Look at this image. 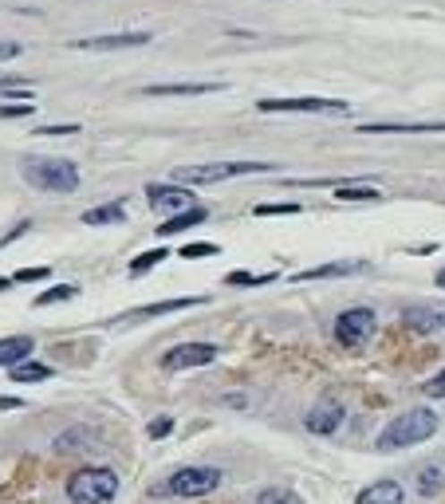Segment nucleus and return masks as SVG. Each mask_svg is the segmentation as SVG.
<instances>
[{
  "label": "nucleus",
  "instance_id": "obj_1",
  "mask_svg": "<svg viewBox=\"0 0 445 504\" xmlns=\"http://www.w3.org/2000/svg\"><path fill=\"white\" fill-rule=\"evenodd\" d=\"M20 174L39 193H75L79 190V166L72 158H24Z\"/></svg>",
  "mask_w": 445,
  "mask_h": 504
},
{
  "label": "nucleus",
  "instance_id": "obj_2",
  "mask_svg": "<svg viewBox=\"0 0 445 504\" xmlns=\"http://www.w3.org/2000/svg\"><path fill=\"white\" fill-rule=\"evenodd\" d=\"M438 433V414L433 410H406L398 414L394 422H387V430L379 433V449H406V446H418Z\"/></svg>",
  "mask_w": 445,
  "mask_h": 504
},
{
  "label": "nucleus",
  "instance_id": "obj_3",
  "mask_svg": "<svg viewBox=\"0 0 445 504\" xmlns=\"http://www.w3.org/2000/svg\"><path fill=\"white\" fill-rule=\"evenodd\" d=\"M67 497H72V504H111L118 497L115 469L91 466V469L72 473V477H67Z\"/></svg>",
  "mask_w": 445,
  "mask_h": 504
},
{
  "label": "nucleus",
  "instance_id": "obj_4",
  "mask_svg": "<svg viewBox=\"0 0 445 504\" xmlns=\"http://www.w3.org/2000/svg\"><path fill=\"white\" fill-rule=\"evenodd\" d=\"M244 174H272V162H210V166H177L174 182L177 185H213L229 182V177Z\"/></svg>",
  "mask_w": 445,
  "mask_h": 504
},
{
  "label": "nucleus",
  "instance_id": "obj_5",
  "mask_svg": "<svg viewBox=\"0 0 445 504\" xmlns=\"http://www.w3.org/2000/svg\"><path fill=\"white\" fill-rule=\"evenodd\" d=\"M217 485H221V469L217 466H185L166 481V492H170V497L197 500V497H210Z\"/></svg>",
  "mask_w": 445,
  "mask_h": 504
},
{
  "label": "nucleus",
  "instance_id": "obj_6",
  "mask_svg": "<svg viewBox=\"0 0 445 504\" xmlns=\"http://www.w3.org/2000/svg\"><path fill=\"white\" fill-rule=\"evenodd\" d=\"M374 331H379V320H374L371 308H347L335 320V343L347 351H359L367 347V343L374 339Z\"/></svg>",
  "mask_w": 445,
  "mask_h": 504
},
{
  "label": "nucleus",
  "instance_id": "obj_7",
  "mask_svg": "<svg viewBox=\"0 0 445 504\" xmlns=\"http://www.w3.org/2000/svg\"><path fill=\"white\" fill-rule=\"evenodd\" d=\"M256 107H261L264 115H292V111H300V115H323V111L343 115V111H347V103H343V98H315V95H300V98H261Z\"/></svg>",
  "mask_w": 445,
  "mask_h": 504
},
{
  "label": "nucleus",
  "instance_id": "obj_8",
  "mask_svg": "<svg viewBox=\"0 0 445 504\" xmlns=\"http://www.w3.org/2000/svg\"><path fill=\"white\" fill-rule=\"evenodd\" d=\"M221 347H213V343H182V347H170L162 355V367L166 371H193V367H205V363H213Z\"/></svg>",
  "mask_w": 445,
  "mask_h": 504
},
{
  "label": "nucleus",
  "instance_id": "obj_9",
  "mask_svg": "<svg viewBox=\"0 0 445 504\" xmlns=\"http://www.w3.org/2000/svg\"><path fill=\"white\" fill-rule=\"evenodd\" d=\"M343 418H347V410H343L335 398H323V402H315V406L304 414V430L315 433V438H328V433H335L343 426Z\"/></svg>",
  "mask_w": 445,
  "mask_h": 504
},
{
  "label": "nucleus",
  "instance_id": "obj_10",
  "mask_svg": "<svg viewBox=\"0 0 445 504\" xmlns=\"http://www.w3.org/2000/svg\"><path fill=\"white\" fill-rule=\"evenodd\" d=\"M150 44V32H111V36H83L75 39V52H123V47Z\"/></svg>",
  "mask_w": 445,
  "mask_h": 504
},
{
  "label": "nucleus",
  "instance_id": "obj_11",
  "mask_svg": "<svg viewBox=\"0 0 445 504\" xmlns=\"http://www.w3.org/2000/svg\"><path fill=\"white\" fill-rule=\"evenodd\" d=\"M146 201L154 205V209H166V213H182V209H190V205H197V197L185 190V185H162V182H154V185H146Z\"/></svg>",
  "mask_w": 445,
  "mask_h": 504
},
{
  "label": "nucleus",
  "instance_id": "obj_12",
  "mask_svg": "<svg viewBox=\"0 0 445 504\" xmlns=\"http://www.w3.org/2000/svg\"><path fill=\"white\" fill-rule=\"evenodd\" d=\"M359 134H438L445 123H363L355 126Z\"/></svg>",
  "mask_w": 445,
  "mask_h": 504
},
{
  "label": "nucleus",
  "instance_id": "obj_13",
  "mask_svg": "<svg viewBox=\"0 0 445 504\" xmlns=\"http://www.w3.org/2000/svg\"><path fill=\"white\" fill-rule=\"evenodd\" d=\"M205 217H210V209H205L201 201L190 205V209H182V213H170L166 217V225H158V236H177V233H185L190 225H201Z\"/></svg>",
  "mask_w": 445,
  "mask_h": 504
},
{
  "label": "nucleus",
  "instance_id": "obj_14",
  "mask_svg": "<svg viewBox=\"0 0 445 504\" xmlns=\"http://www.w3.org/2000/svg\"><path fill=\"white\" fill-rule=\"evenodd\" d=\"M213 91H225V83H150L142 95L174 98V95H213Z\"/></svg>",
  "mask_w": 445,
  "mask_h": 504
},
{
  "label": "nucleus",
  "instance_id": "obj_15",
  "mask_svg": "<svg viewBox=\"0 0 445 504\" xmlns=\"http://www.w3.org/2000/svg\"><path fill=\"white\" fill-rule=\"evenodd\" d=\"M355 504H402V485L398 481H374L355 497Z\"/></svg>",
  "mask_w": 445,
  "mask_h": 504
},
{
  "label": "nucleus",
  "instance_id": "obj_16",
  "mask_svg": "<svg viewBox=\"0 0 445 504\" xmlns=\"http://www.w3.org/2000/svg\"><path fill=\"white\" fill-rule=\"evenodd\" d=\"M363 269H367V264H359V261H339V264H320V269L300 272L295 280H339V276H355Z\"/></svg>",
  "mask_w": 445,
  "mask_h": 504
},
{
  "label": "nucleus",
  "instance_id": "obj_17",
  "mask_svg": "<svg viewBox=\"0 0 445 504\" xmlns=\"http://www.w3.org/2000/svg\"><path fill=\"white\" fill-rule=\"evenodd\" d=\"M197 303H205L201 295H185V300H162V303H146V308H134L126 320H150V315H170V312H185V308H197Z\"/></svg>",
  "mask_w": 445,
  "mask_h": 504
},
{
  "label": "nucleus",
  "instance_id": "obj_18",
  "mask_svg": "<svg viewBox=\"0 0 445 504\" xmlns=\"http://www.w3.org/2000/svg\"><path fill=\"white\" fill-rule=\"evenodd\" d=\"M32 355V339L28 335H13V339H0V367H16Z\"/></svg>",
  "mask_w": 445,
  "mask_h": 504
},
{
  "label": "nucleus",
  "instance_id": "obj_19",
  "mask_svg": "<svg viewBox=\"0 0 445 504\" xmlns=\"http://www.w3.org/2000/svg\"><path fill=\"white\" fill-rule=\"evenodd\" d=\"M126 221V205L111 201V205H98V209L83 213V225H123Z\"/></svg>",
  "mask_w": 445,
  "mask_h": 504
},
{
  "label": "nucleus",
  "instance_id": "obj_20",
  "mask_svg": "<svg viewBox=\"0 0 445 504\" xmlns=\"http://www.w3.org/2000/svg\"><path fill=\"white\" fill-rule=\"evenodd\" d=\"M402 320H406V328L414 331H433V328H441V312H433V308H406L402 312Z\"/></svg>",
  "mask_w": 445,
  "mask_h": 504
},
{
  "label": "nucleus",
  "instance_id": "obj_21",
  "mask_svg": "<svg viewBox=\"0 0 445 504\" xmlns=\"http://www.w3.org/2000/svg\"><path fill=\"white\" fill-rule=\"evenodd\" d=\"M8 374H13V382H44V379H52V367L24 359V363H16V367H8Z\"/></svg>",
  "mask_w": 445,
  "mask_h": 504
},
{
  "label": "nucleus",
  "instance_id": "obj_22",
  "mask_svg": "<svg viewBox=\"0 0 445 504\" xmlns=\"http://www.w3.org/2000/svg\"><path fill=\"white\" fill-rule=\"evenodd\" d=\"M335 197L339 201H379V190L374 185H355V182H347V185H335Z\"/></svg>",
  "mask_w": 445,
  "mask_h": 504
},
{
  "label": "nucleus",
  "instance_id": "obj_23",
  "mask_svg": "<svg viewBox=\"0 0 445 504\" xmlns=\"http://www.w3.org/2000/svg\"><path fill=\"white\" fill-rule=\"evenodd\" d=\"M75 295H79V288H75V284H56V288H47V292H39L36 295V308H52V303H64V300H75Z\"/></svg>",
  "mask_w": 445,
  "mask_h": 504
},
{
  "label": "nucleus",
  "instance_id": "obj_24",
  "mask_svg": "<svg viewBox=\"0 0 445 504\" xmlns=\"http://www.w3.org/2000/svg\"><path fill=\"white\" fill-rule=\"evenodd\" d=\"M276 280V272H229L225 276V284H229V288H261V284H272Z\"/></svg>",
  "mask_w": 445,
  "mask_h": 504
},
{
  "label": "nucleus",
  "instance_id": "obj_25",
  "mask_svg": "<svg viewBox=\"0 0 445 504\" xmlns=\"http://www.w3.org/2000/svg\"><path fill=\"white\" fill-rule=\"evenodd\" d=\"M0 98H32V83L20 75H0Z\"/></svg>",
  "mask_w": 445,
  "mask_h": 504
},
{
  "label": "nucleus",
  "instance_id": "obj_26",
  "mask_svg": "<svg viewBox=\"0 0 445 504\" xmlns=\"http://www.w3.org/2000/svg\"><path fill=\"white\" fill-rule=\"evenodd\" d=\"M166 256H174V252H170V249H150V252H142V256H138V261L131 264V276H142V272H150L154 264H162V261H166Z\"/></svg>",
  "mask_w": 445,
  "mask_h": 504
},
{
  "label": "nucleus",
  "instance_id": "obj_27",
  "mask_svg": "<svg viewBox=\"0 0 445 504\" xmlns=\"http://www.w3.org/2000/svg\"><path fill=\"white\" fill-rule=\"evenodd\" d=\"M300 205L295 201H276V205H256V217H295Z\"/></svg>",
  "mask_w": 445,
  "mask_h": 504
},
{
  "label": "nucleus",
  "instance_id": "obj_28",
  "mask_svg": "<svg viewBox=\"0 0 445 504\" xmlns=\"http://www.w3.org/2000/svg\"><path fill=\"white\" fill-rule=\"evenodd\" d=\"M256 504H300V500H295L288 489H261V497H256Z\"/></svg>",
  "mask_w": 445,
  "mask_h": 504
},
{
  "label": "nucleus",
  "instance_id": "obj_29",
  "mask_svg": "<svg viewBox=\"0 0 445 504\" xmlns=\"http://www.w3.org/2000/svg\"><path fill=\"white\" fill-rule=\"evenodd\" d=\"M177 256H185V261H205V256H217V244L213 241H201V244H185Z\"/></svg>",
  "mask_w": 445,
  "mask_h": 504
},
{
  "label": "nucleus",
  "instance_id": "obj_30",
  "mask_svg": "<svg viewBox=\"0 0 445 504\" xmlns=\"http://www.w3.org/2000/svg\"><path fill=\"white\" fill-rule=\"evenodd\" d=\"M32 103H0V118H28Z\"/></svg>",
  "mask_w": 445,
  "mask_h": 504
},
{
  "label": "nucleus",
  "instance_id": "obj_31",
  "mask_svg": "<svg viewBox=\"0 0 445 504\" xmlns=\"http://www.w3.org/2000/svg\"><path fill=\"white\" fill-rule=\"evenodd\" d=\"M422 390H426V398H445V371L433 374L430 382H422Z\"/></svg>",
  "mask_w": 445,
  "mask_h": 504
},
{
  "label": "nucleus",
  "instance_id": "obj_32",
  "mask_svg": "<svg viewBox=\"0 0 445 504\" xmlns=\"http://www.w3.org/2000/svg\"><path fill=\"white\" fill-rule=\"evenodd\" d=\"M174 433V418H154L150 422V438H170Z\"/></svg>",
  "mask_w": 445,
  "mask_h": 504
},
{
  "label": "nucleus",
  "instance_id": "obj_33",
  "mask_svg": "<svg viewBox=\"0 0 445 504\" xmlns=\"http://www.w3.org/2000/svg\"><path fill=\"white\" fill-rule=\"evenodd\" d=\"M44 276H47V269H20L13 280L16 284H36V280H44Z\"/></svg>",
  "mask_w": 445,
  "mask_h": 504
},
{
  "label": "nucleus",
  "instance_id": "obj_34",
  "mask_svg": "<svg viewBox=\"0 0 445 504\" xmlns=\"http://www.w3.org/2000/svg\"><path fill=\"white\" fill-rule=\"evenodd\" d=\"M75 131H79V126L72 123V126H39L36 134H44V138H64V134H75Z\"/></svg>",
  "mask_w": 445,
  "mask_h": 504
},
{
  "label": "nucleus",
  "instance_id": "obj_35",
  "mask_svg": "<svg viewBox=\"0 0 445 504\" xmlns=\"http://www.w3.org/2000/svg\"><path fill=\"white\" fill-rule=\"evenodd\" d=\"M20 56V44L16 39H0V64H8V59Z\"/></svg>",
  "mask_w": 445,
  "mask_h": 504
},
{
  "label": "nucleus",
  "instance_id": "obj_36",
  "mask_svg": "<svg viewBox=\"0 0 445 504\" xmlns=\"http://www.w3.org/2000/svg\"><path fill=\"white\" fill-rule=\"evenodd\" d=\"M441 481H438V469H426V481H422V492H438Z\"/></svg>",
  "mask_w": 445,
  "mask_h": 504
},
{
  "label": "nucleus",
  "instance_id": "obj_37",
  "mask_svg": "<svg viewBox=\"0 0 445 504\" xmlns=\"http://www.w3.org/2000/svg\"><path fill=\"white\" fill-rule=\"evenodd\" d=\"M20 406H24L20 398H4V394H0V410H20Z\"/></svg>",
  "mask_w": 445,
  "mask_h": 504
},
{
  "label": "nucleus",
  "instance_id": "obj_38",
  "mask_svg": "<svg viewBox=\"0 0 445 504\" xmlns=\"http://www.w3.org/2000/svg\"><path fill=\"white\" fill-rule=\"evenodd\" d=\"M438 288H445V269L438 272Z\"/></svg>",
  "mask_w": 445,
  "mask_h": 504
},
{
  "label": "nucleus",
  "instance_id": "obj_39",
  "mask_svg": "<svg viewBox=\"0 0 445 504\" xmlns=\"http://www.w3.org/2000/svg\"><path fill=\"white\" fill-rule=\"evenodd\" d=\"M8 284H13V280H0V292H4V288H8Z\"/></svg>",
  "mask_w": 445,
  "mask_h": 504
},
{
  "label": "nucleus",
  "instance_id": "obj_40",
  "mask_svg": "<svg viewBox=\"0 0 445 504\" xmlns=\"http://www.w3.org/2000/svg\"><path fill=\"white\" fill-rule=\"evenodd\" d=\"M441 320H445V312H441Z\"/></svg>",
  "mask_w": 445,
  "mask_h": 504
}]
</instances>
